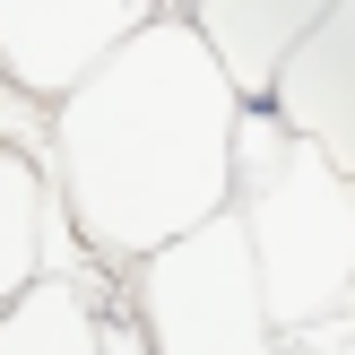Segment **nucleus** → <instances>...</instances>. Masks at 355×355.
<instances>
[{
  "mask_svg": "<svg viewBox=\"0 0 355 355\" xmlns=\"http://www.w3.org/2000/svg\"><path fill=\"white\" fill-rule=\"evenodd\" d=\"M0 355H104V312L87 277H35L0 304Z\"/></svg>",
  "mask_w": 355,
  "mask_h": 355,
  "instance_id": "obj_8",
  "label": "nucleus"
},
{
  "mask_svg": "<svg viewBox=\"0 0 355 355\" xmlns=\"http://www.w3.org/2000/svg\"><path fill=\"white\" fill-rule=\"evenodd\" d=\"M104 355H148V338H139V321H104Z\"/></svg>",
  "mask_w": 355,
  "mask_h": 355,
  "instance_id": "obj_10",
  "label": "nucleus"
},
{
  "mask_svg": "<svg viewBox=\"0 0 355 355\" xmlns=\"http://www.w3.org/2000/svg\"><path fill=\"white\" fill-rule=\"evenodd\" d=\"M87 277L78 269V243H69V208H61V182L35 148H9L0 139V304L35 277Z\"/></svg>",
  "mask_w": 355,
  "mask_h": 355,
  "instance_id": "obj_6",
  "label": "nucleus"
},
{
  "mask_svg": "<svg viewBox=\"0 0 355 355\" xmlns=\"http://www.w3.org/2000/svg\"><path fill=\"white\" fill-rule=\"evenodd\" d=\"M277 355H355V304H347V312H329V321L286 329V338H277Z\"/></svg>",
  "mask_w": 355,
  "mask_h": 355,
  "instance_id": "obj_9",
  "label": "nucleus"
},
{
  "mask_svg": "<svg viewBox=\"0 0 355 355\" xmlns=\"http://www.w3.org/2000/svg\"><path fill=\"white\" fill-rule=\"evenodd\" d=\"M243 87L182 9L130 26L87 78L52 96V182L87 252L139 260L217 217L234 182Z\"/></svg>",
  "mask_w": 355,
  "mask_h": 355,
  "instance_id": "obj_1",
  "label": "nucleus"
},
{
  "mask_svg": "<svg viewBox=\"0 0 355 355\" xmlns=\"http://www.w3.org/2000/svg\"><path fill=\"white\" fill-rule=\"evenodd\" d=\"M329 0H182V17L208 35V52L225 61V78L243 96H269L277 61L304 44V26L321 17Z\"/></svg>",
  "mask_w": 355,
  "mask_h": 355,
  "instance_id": "obj_7",
  "label": "nucleus"
},
{
  "mask_svg": "<svg viewBox=\"0 0 355 355\" xmlns=\"http://www.w3.org/2000/svg\"><path fill=\"white\" fill-rule=\"evenodd\" d=\"M260 104H277L286 130H304L329 165L355 173V0H329L304 26V44L277 61Z\"/></svg>",
  "mask_w": 355,
  "mask_h": 355,
  "instance_id": "obj_5",
  "label": "nucleus"
},
{
  "mask_svg": "<svg viewBox=\"0 0 355 355\" xmlns=\"http://www.w3.org/2000/svg\"><path fill=\"white\" fill-rule=\"evenodd\" d=\"M225 208L252 234L277 329L329 321V312L355 304V173L329 165L304 130H286L277 104H260V96H243V121H234Z\"/></svg>",
  "mask_w": 355,
  "mask_h": 355,
  "instance_id": "obj_2",
  "label": "nucleus"
},
{
  "mask_svg": "<svg viewBox=\"0 0 355 355\" xmlns=\"http://www.w3.org/2000/svg\"><path fill=\"white\" fill-rule=\"evenodd\" d=\"M130 295H139L148 355H277V338H286L234 208H217V217L182 225L173 243L139 252Z\"/></svg>",
  "mask_w": 355,
  "mask_h": 355,
  "instance_id": "obj_3",
  "label": "nucleus"
},
{
  "mask_svg": "<svg viewBox=\"0 0 355 355\" xmlns=\"http://www.w3.org/2000/svg\"><path fill=\"white\" fill-rule=\"evenodd\" d=\"M165 0H0V78L17 96L52 104L69 78H87Z\"/></svg>",
  "mask_w": 355,
  "mask_h": 355,
  "instance_id": "obj_4",
  "label": "nucleus"
}]
</instances>
